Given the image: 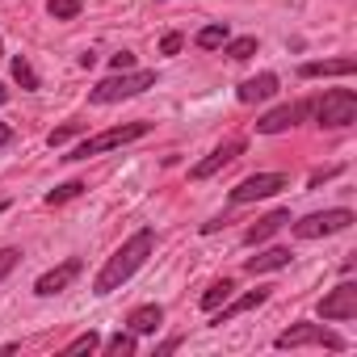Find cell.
Listing matches in <instances>:
<instances>
[{
    "instance_id": "cell-19",
    "label": "cell",
    "mask_w": 357,
    "mask_h": 357,
    "mask_svg": "<svg viewBox=\"0 0 357 357\" xmlns=\"http://www.w3.org/2000/svg\"><path fill=\"white\" fill-rule=\"evenodd\" d=\"M223 55H227L231 63L252 59V55H257V38H252V34H244V38H227V43H223Z\"/></svg>"
},
{
    "instance_id": "cell-2",
    "label": "cell",
    "mask_w": 357,
    "mask_h": 357,
    "mask_svg": "<svg viewBox=\"0 0 357 357\" xmlns=\"http://www.w3.org/2000/svg\"><path fill=\"white\" fill-rule=\"evenodd\" d=\"M155 84V72L151 68H130V72H114L109 80H101L97 89H89V101L93 105H118V101H130L139 93H147Z\"/></svg>"
},
{
    "instance_id": "cell-21",
    "label": "cell",
    "mask_w": 357,
    "mask_h": 357,
    "mask_svg": "<svg viewBox=\"0 0 357 357\" xmlns=\"http://www.w3.org/2000/svg\"><path fill=\"white\" fill-rule=\"evenodd\" d=\"M135 349H139V336H135L130 328H126V332H114V336L105 340V353H109V357H130Z\"/></svg>"
},
{
    "instance_id": "cell-33",
    "label": "cell",
    "mask_w": 357,
    "mask_h": 357,
    "mask_svg": "<svg viewBox=\"0 0 357 357\" xmlns=\"http://www.w3.org/2000/svg\"><path fill=\"white\" fill-rule=\"evenodd\" d=\"M80 68H84V72H89V68H97V55H93V51H84V55H80Z\"/></svg>"
},
{
    "instance_id": "cell-35",
    "label": "cell",
    "mask_w": 357,
    "mask_h": 357,
    "mask_svg": "<svg viewBox=\"0 0 357 357\" xmlns=\"http://www.w3.org/2000/svg\"><path fill=\"white\" fill-rule=\"evenodd\" d=\"M5 211H9V202H0V215H5Z\"/></svg>"
},
{
    "instance_id": "cell-20",
    "label": "cell",
    "mask_w": 357,
    "mask_h": 357,
    "mask_svg": "<svg viewBox=\"0 0 357 357\" xmlns=\"http://www.w3.org/2000/svg\"><path fill=\"white\" fill-rule=\"evenodd\" d=\"M9 68H13V80H17L26 93H34V89L43 84V80H38V72L30 68V59H26V55H13V63H9Z\"/></svg>"
},
{
    "instance_id": "cell-8",
    "label": "cell",
    "mask_w": 357,
    "mask_h": 357,
    "mask_svg": "<svg viewBox=\"0 0 357 357\" xmlns=\"http://www.w3.org/2000/svg\"><path fill=\"white\" fill-rule=\"evenodd\" d=\"M319 319H332V324H340V319H353L357 315V282H340L336 290H328L324 298H319Z\"/></svg>"
},
{
    "instance_id": "cell-32",
    "label": "cell",
    "mask_w": 357,
    "mask_h": 357,
    "mask_svg": "<svg viewBox=\"0 0 357 357\" xmlns=\"http://www.w3.org/2000/svg\"><path fill=\"white\" fill-rule=\"evenodd\" d=\"M5 143H13V126H9V122H0V147H5Z\"/></svg>"
},
{
    "instance_id": "cell-23",
    "label": "cell",
    "mask_w": 357,
    "mask_h": 357,
    "mask_svg": "<svg viewBox=\"0 0 357 357\" xmlns=\"http://www.w3.org/2000/svg\"><path fill=\"white\" fill-rule=\"evenodd\" d=\"M202 51H219L223 43H227V26H206V30H198V38H194Z\"/></svg>"
},
{
    "instance_id": "cell-30",
    "label": "cell",
    "mask_w": 357,
    "mask_h": 357,
    "mask_svg": "<svg viewBox=\"0 0 357 357\" xmlns=\"http://www.w3.org/2000/svg\"><path fill=\"white\" fill-rule=\"evenodd\" d=\"M336 172H340V168H315V172H311V190H315V185H324L328 176H336Z\"/></svg>"
},
{
    "instance_id": "cell-15",
    "label": "cell",
    "mask_w": 357,
    "mask_h": 357,
    "mask_svg": "<svg viewBox=\"0 0 357 357\" xmlns=\"http://www.w3.org/2000/svg\"><path fill=\"white\" fill-rule=\"evenodd\" d=\"M294 261V252L290 248H265V252H257V257H248L244 261V273H273V269H286Z\"/></svg>"
},
{
    "instance_id": "cell-34",
    "label": "cell",
    "mask_w": 357,
    "mask_h": 357,
    "mask_svg": "<svg viewBox=\"0 0 357 357\" xmlns=\"http://www.w3.org/2000/svg\"><path fill=\"white\" fill-rule=\"evenodd\" d=\"M5 101H9V89H5V84H0V105H5Z\"/></svg>"
},
{
    "instance_id": "cell-10",
    "label": "cell",
    "mask_w": 357,
    "mask_h": 357,
    "mask_svg": "<svg viewBox=\"0 0 357 357\" xmlns=\"http://www.w3.org/2000/svg\"><path fill=\"white\" fill-rule=\"evenodd\" d=\"M244 155V139H227V143H219L206 160H198L194 168H190V181H206V176H215L219 168H227L231 160H240Z\"/></svg>"
},
{
    "instance_id": "cell-22",
    "label": "cell",
    "mask_w": 357,
    "mask_h": 357,
    "mask_svg": "<svg viewBox=\"0 0 357 357\" xmlns=\"http://www.w3.org/2000/svg\"><path fill=\"white\" fill-rule=\"evenodd\" d=\"M80 0H47V13L55 17V22H72V17H80Z\"/></svg>"
},
{
    "instance_id": "cell-14",
    "label": "cell",
    "mask_w": 357,
    "mask_h": 357,
    "mask_svg": "<svg viewBox=\"0 0 357 357\" xmlns=\"http://www.w3.org/2000/svg\"><path fill=\"white\" fill-rule=\"evenodd\" d=\"M278 93V76L273 72H261V76H252V80H244L240 89H236V97L244 101V105H257V101H269Z\"/></svg>"
},
{
    "instance_id": "cell-36",
    "label": "cell",
    "mask_w": 357,
    "mask_h": 357,
    "mask_svg": "<svg viewBox=\"0 0 357 357\" xmlns=\"http://www.w3.org/2000/svg\"><path fill=\"white\" fill-rule=\"evenodd\" d=\"M0 55H5V43H0Z\"/></svg>"
},
{
    "instance_id": "cell-7",
    "label": "cell",
    "mask_w": 357,
    "mask_h": 357,
    "mask_svg": "<svg viewBox=\"0 0 357 357\" xmlns=\"http://www.w3.org/2000/svg\"><path fill=\"white\" fill-rule=\"evenodd\" d=\"M286 185H290V176H286V172H252V176H244V181L231 190V202H236V206H244V202H261V198L282 194Z\"/></svg>"
},
{
    "instance_id": "cell-28",
    "label": "cell",
    "mask_w": 357,
    "mask_h": 357,
    "mask_svg": "<svg viewBox=\"0 0 357 357\" xmlns=\"http://www.w3.org/2000/svg\"><path fill=\"white\" fill-rule=\"evenodd\" d=\"M181 47H185V34H176V30H168V34L160 38V55H176Z\"/></svg>"
},
{
    "instance_id": "cell-12",
    "label": "cell",
    "mask_w": 357,
    "mask_h": 357,
    "mask_svg": "<svg viewBox=\"0 0 357 357\" xmlns=\"http://www.w3.org/2000/svg\"><path fill=\"white\" fill-rule=\"evenodd\" d=\"M261 303H269V286H261V290H248L244 298H227L223 307H215V311H211V315H215L211 324H215V328H223V324H231L236 315H244V311H252V307H261Z\"/></svg>"
},
{
    "instance_id": "cell-17",
    "label": "cell",
    "mask_w": 357,
    "mask_h": 357,
    "mask_svg": "<svg viewBox=\"0 0 357 357\" xmlns=\"http://www.w3.org/2000/svg\"><path fill=\"white\" fill-rule=\"evenodd\" d=\"M357 59H324V63H303L298 76L303 80H319V76H353Z\"/></svg>"
},
{
    "instance_id": "cell-27",
    "label": "cell",
    "mask_w": 357,
    "mask_h": 357,
    "mask_svg": "<svg viewBox=\"0 0 357 357\" xmlns=\"http://www.w3.org/2000/svg\"><path fill=\"white\" fill-rule=\"evenodd\" d=\"M17 261H22V252H17V248H0V282H5V278L17 269Z\"/></svg>"
},
{
    "instance_id": "cell-13",
    "label": "cell",
    "mask_w": 357,
    "mask_h": 357,
    "mask_svg": "<svg viewBox=\"0 0 357 357\" xmlns=\"http://www.w3.org/2000/svg\"><path fill=\"white\" fill-rule=\"evenodd\" d=\"M160 324H164V307L160 303H143V307H135L126 315V328L135 336H151V332H160Z\"/></svg>"
},
{
    "instance_id": "cell-11",
    "label": "cell",
    "mask_w": 357,
    "mask_h": 357,
    "mask_svg": "<svg viewBox=\"0 0 357 357\" xmlns=\"http://www.w3.org/2000/svg\"><path fill=\"white\" fill-rule=\"evenodd\" d=\"M307 114H311V101H290V105H278V109H269V114L257 122V130H261V135H282V130L298 126Z\"/></svg>"
},
{
    "instance_id": "cell-9",
    "label": "cell",
    "mask_w": 357,
    "mask_h": 357,
    "mask_svg": "<svg viewBox=\"0 0 357 357\" xmlns=\"http://www.w3.org/2000/svg\"><path fill=\"white\" fill-rule=\"evenodd\" d=\"M80 269H84V261H80V257H72V261H63V265L47 269V273L34 282V294H38V298H55V294H63V290L80 278Z\"/></svg>"
},
{
    "instance_id": "cell-29",
    "label": "cell",
    "mask_w": 357,
    "mask_h": 357,
    "mask_svg": "<svg viewBox=\"0 0 357 357\" xmlns=\"http://www.w3.org/2000/svg\"><path fill=\"white\" fill-rule=\"evenodd\" d=\"M109 68H114V72H130V68H135V55H130V51H118V55H109Z\"/></svg>"
},
{
    "instance_id": "cell-25",
    "label": "cell",
    "mask_w": 357,
    "mask_h": 357,
    "mask_svg": "<svg viewBox=\"0 0 357 357\" xmlns=\"http://www.w3.org/2000/svg\"><path fill=\"white\" fill-rule=\"evenodd\" d=\"M101 344V336L97 332H84V336H76L72 344H63V357H76V353H93Z\"/></svg>"
},
{
    "instance_id": "cell-18",
    "label": "cell",
    "mask_w": 357,
    "mask_h": 357,
    "mask_svg": "<svg viewBox=\"0 0 357 357\" xmlns=\"http://www.w3.org/2000/svg\"><path fill=\"white\" fill-rule=\"evenodd\" d=\"M231 290H236V282H231V278H219V282H211V290L202 294V311L211 315L215 307H223V303L231 298Z\"/></svg>"
},
{
    "instance_id": "cell-24",
    "label": "cell",
    "mask_w": 357,
    "mask_h": 357,
    "mask_svg": "<svg viewBox=\"0 0 357 357\" xmlns=\"http://www.w3.org/2000/svg\"><path fill=\"white\" fill-rule=\"evenodd\" d=\"M80 194H84V181H63L59 190L47 194V206H63V202H72V198H80Z\"/></svg>"
},
{
    "instance_id": "cell-4",
    "label": "cell",
    "mask_w": 357,
    "mask_h": 357,
    "mask_svg": "<svg viewBox=\"0 0 357 357\" xmlns=\"http://www.w3.org/2000/svg\"><path fill=\"white\" fill-rule=\"evenodd\" d=\"M311 114H315V122L328 126V130L353 126V122H357V93H353V89H328L319 101H311Z\"/></svg>"
},
{
    "instance_id": "cell-3",
    "label": "cell",
    "mask_w": 357,
    "mask_h": 357,
    "mask_svg": "<svg viewBox=\"0 0 357 357\" xmlns=\"http://www.w3.org/2000/svg\"><path fill=\"white\" fill-rule=\"evenodd\" d=\"M151 130V122H122V126H109L101 135H89L84 143H76L63 160H89V155H101V151H114V147H126L135 139H143Z\"/></svg>"
},
{
    "instance_id": "cell-31",
    "label": "cell",
    "mask_w": 357,
    "mask_h": 357,
    "mask_svg": "<svg viewBox=\"0 0 357 357\" xmlns=\"http://www.w3.org/2000/svg\"><path fill=\"white\" fill-rule=\"evenodd\" d=\"M172 349H181V336H168L164 344H155V353H172Z\"/></svg>"
},
{
    "instance_id": "cell-26",
    "label": "cell",
    "mask_w": 357,
    "mask_h": 357,
    "mask_svg": "<svg viewBox=\"0 0 357 357\" xmlns=\"http://www.w3.org/2000/svg\"><path fill=\"white\" fill-rule=\"evenodd\" d=\"M80 130H84V122H63L59 130H51V135H47V143H51V147H63V143H68L72 135H80Z\"/></svg>"
},
{
    "instance_id": "cell-16",
    "label": "cell",
    "mask_w": 357,
    "mask_h": 357,
    "mask_svg": "<svg viewBox=\"0 0 357 357\" xmlns=\"http://www.w3.org/2000/svg\"><path fill=\"white\" fill-rule=\"evenodd\" d=\"M286 223H290V211H273V215L257 219V223H252V227L244 231V244H252V248H257V244H265L269 236H278V231H282Z\"/></svg>"
},
{
    "instance_id": "cell-5",
    "label": "cell",
    "mask_w": 357,
    "mask_h": 357,
    "mask_svg": "<svg viewBox=\"0 0 357 357\" xmlns=\"http://www.w3.org/2000/svg\"><path fill=\"white\" fill-rule=\"evenodd\" d=\"M353 223H357V215L349 206H336V211H315L307 219H290V231L298 240H319V236H336V231H344Z\"/></svg>"
},
{
    "instance_id": "cell-1",
    "label": "cell",
    "mask_w": 357,
    "mask_h": 357,
    "mask_svg": "<svg viewBox=\"0 0 357 357\" xmlns=\"http://www.w3.org/2000/svg\"><path fill=\"white\" fill-rule=\"evenodd\" d=\"M155 252V231L151 227H139L122 248H114V257L101 265V273L93 278V294H114L122 282H130L143 265H147V257Z\"/></svg>"
},
{
    "instance_id": "cell-6",
    "label": "cell",
    "mask_w": 357,
    "mask_h": 357,
    "mask_svg": "<svg viewBox=\"0 0 357 357\" xmlns=\"http://www.w3.org/2000/svg\"><path fill=\"white\" fill-rule=\"evenodd\" d=\"M273 344H278V349L319 344V349H332V353H344V349H349V340H344V336H336V332H332V328H324V324H294V328H286Z\"/></svg>"
}]
</instances>
